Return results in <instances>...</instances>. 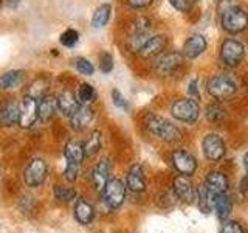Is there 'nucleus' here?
<instances>
[{
    "label": "nucleus",
    "mask_w": 248,
    "mask_h": 233,
    "mask_svg": "<svg viewBox=\"0 0 248 233\" xmlns=\"http://www.w3.org/2000/svg\"><path fill=\"white\" fill-rule=\"evenodd\" d=\"M143 123H144L146 131L149 132L151 135H155L160 140H165V142H177V140H180L183 137L182 129L161 115L147 114L144 116Z\"/></svg>",
    "instance_id": "1"
},
{
    "label": "nucleus",
    "mask_w": 248,
    "mask_h": 233,
    "mask_svg": "<svg viewBox=\"0 0 248 233\" xmlns=\"http://www.w3.org/2000/svg\"><path fill=\"white\" fill-rule=\"evenodd\" d=\"M206 92L209 97L217 101L228 100L237 92V81L228 73L213 75L206 81Z\"/></svg>",
    "instance_id": "2"
},
{
    "label": "nucleus",
    "mask_w": 248,
    "mask_h": 233,
    "mask_svg": "<svg viewBox=\"0 0 248 233\" xmlns=\"http://www.w3.org/2000/svg\"><path fill=\"white\" fill-rule=\"evenodd\" d=\"M220 25L230 34H239L248 28V13L237 5L225 10L220 16Z\"/></svg>",
    "instance_id": "3"
},
{
    "label": "nucleus",
    "mask_w": 248,
    "mask_h": 233,
    "mask_svg": "<svg viewBox=\"0 0 248 233\" xmlns=\"http://www.w3.org/2000/svg\"><path fill=\"white\" fill-rule=\"evenodd\" d=\"M170 114H172V116L177 118L178 121L194 124L200 116L199 101L191 98V97L175 100L172 103V106H170Z\"/></svg>",
    "instance_id": "4"
},
{
    "label": "nucleus",
    "mask_w": 248,
    "mask_h": 233,
    "mask_svg": "<svg viewBox=\"0 0 248 233\" xmlns=\"http://www.w3.org/2000/svg\"><path fill=\"white\" fill-rule=\"evenodd\" d=\"M245 58V45L239 39L227 37L220 44V61L223 66L234 68L240 66Z\"/></svg>",
    "instance_id": "5"
},
{
    "label": "nucleus",
    "mask_w": 248,
    "mask_h": 233,
    "mask_svg": "<svg viewBox=\"0 0 248 233\" xmlns=\"http://www.w3.org/2000/svg\"><path fill=\"white\" fill-rule=\"evenodd\" d=\"M182 51H166L155 59V72L160 76H170L183 66Z\"/></svg>",
    "instance_id": "6"
},
{
    "label": "nucleus",
    "mask_w": 248,
    "mask_h": 233,
    "mask_svg": "<svg viewBox=\"0 0 248 233\" xmlns=\"http://www.w3.org/2000/svg\"><path fill=\"white\" fill-rule=\"evenodd\" d=\"M48 174V165L44 159H33L23 171V181L28 186H39L45 182Z\"/></svg>",
    "instance_id": "7"
},
{
    "label": "nucleus",
    "mask_w": 248,
    "mask_h": 233,
    "mask_svg": "<svg viewBox=\"0 0 248 233\" xmlns=\"http://www.w3.org/2000/svg\"><path fill=\"white\" fill-rule=\"evenodd\" d=\"M168 47V37L165 34H152L144 45L137 51V54L143 59H154L165 53Z\"/></svg>",
    "instance_id": "8"
},
{
    "label": "nucleus",
    "mask_w": 248,
    "mask_h": 233,
    "mask_svg": "<svg viewBox=\"0 0 248 233\" xmlns=\"http://www.w3.org/2000/svg\"><path fill=\"white\" fill-rule=\"evenodd\" d=\"M174 168L180 173L182 176H192L197 169V159L194 155L186 151V150H175L170 155Z\"/></svg>",
    "instance_id": "9"
},
{
    "label": "nucleus",
    "mask_w": 248,
    "mask_h": 233,
    "mask_svg": "<svg viewBox=\"0 0 248 233\" xmlns=\"http://www.w3.org/2000/svg\"><path fill=\"white\" fill-rule=\"evenodd\" d=\"M103 194H104L106 204L110 208H116L123 204L124 198H126V185H124L120 179H110V181L107 182Z\"/></svg>",
    "instance_id": "10"
},
{
    "label": "nucleus",
    "mask_w": 248,
    "mask_h": 233,
    "mask_svg": "<svg viewBox=\"0 0 248 233\" xmlns=\"http://www.w3.org/2000/svg\"><path fill=\"white\" fill-rule=\"evenodd\" d=\"M202 148H203V154L208 160L217 162L220 160L227 150H225V143L219 134H208L203 137V142H202Z\"/></svg>",
    "instance_id": "11"
},
{
    "label": "nucleus",
    "mask_w": 248,
    "mask_h": 233,
    "mask_svg": "<svg viewBox=\"0 0 248 233\" xmlns=\"http://www.w3.org/2000/svg\"><path fill=\"white\" fill-rule=\"evenodd\" d=\"M208 49V42L203 34L200 33H194L188 36V39L185 41L182 47V53L186 59H196L200 54H203Z\"/></svg>",
    "instance_id": "12"
},
{
    "label": "nucleus",
    "mask_w": 248,
    "mask_h": 233,
    "mask_svg": "<svg viewBox=\"0 0 248 233\" xmlns=\"http://www.w3.org/2000/svg\"><path fill=\"white\" fill-rule=\"evenodd\" d=\"M39 120V104L37 100L30 98V97H23L22 103H20V118L19 124L22 128H31L33 124Z\"/></svg>",
    "instance_id": "13"
},
{
    "label": "nucleus",
    "mask_w": 248,
    "mask_h": 233,
    "mask_svg": "<svg viewBox=\"0 0 248 233\" xmlns=\"http://www.w3.org/2000/svg\"><path fill=\"white\" fill-rule=\"evenodd\" d=\"M93 118H95V111H93L92 104H81L78 111L70 116V126L72 129L81 132L90 126Z\"/></svg>",
    "instance_id": "14"
},
{
    "label": "nucleus",
    "mask_w": 248,
    "mask_h": 233,
    "mask_svg": "<svg viewBox=\"0 0 248 233\" xmlns=\"http://www.w3.org/2000/svg\"><path fill=\"white\" fill-rule=\"evenodd\" d=\"M20 118V104L14 100H6L0 106V126L11 128L19 123Z\"/></svg>",
    "instance_id": "15"
},
{
    "label": "nucleus",
    "mask_w": 248,
    "mask_h": 233,
    "mask_svg": "<svg viewBox=\"0 0 248 233\" xmlns=\"http://www.w3.org/2000/svg\"><path fill=\"white\" fill-rule=\"evenodd\" d=\"M110 169H112V165L108 159L99 160L95 165V168L92 169V182L95 185V188L101 193L104 191L107 182L110 181Z\"/></svg>",
    "instance_id": "16"
},
{
    "label": "nucleus",
    "mask_w": 248,
    "mask_h": 233,
    "mask_svg": "<svg viewBox=\"0 0 248 233\" xmlns=\"http://www.w3.org/2000/svg\"><path fill=\"white\" fill-rule=\"evenodd\" d=\"M172 186H174V191L178 198H180L183 202H191L197 198V191L194 188L192 182L189 181L188 176H177L172 182Z\"/></svg>",
    "instance_id": "17"
},
{
    "label": "nucleus",
    "mask_w": 248,
    "mask_h": 233,
    "mask_svg": "<svg viewBox=\"0 0 248 233\" xmlns=\"http://www.w3.org/2000/svg\"><path fill=\"white\" fill-rule=\"evenodd\" d=\"M126 186L132 191V193H141L146 188V176H144V171L143 166L135 163L132 165L127 171V176H126Z\"/></svg>",
    "instance_id": "18"
},
{
    "label": "nucleus",
    "mask_w": 248,
    "mask_h": 233,
    "mask_svg": "<svg viewBox=\"0 0 248 233\" xmlns=\"http://www.w3.org/2000/svg\"><path fill=\"white\" fill-rule=\"evenodd\" d=\"M79 106L81 103L78 101L76 93H73L72 90H64L58 95V111L64 116H68L70 118V116L78 111Z\"/></svg>",
    "instance_id": "19"
},
{
    "label": "nucleus",
    "mask_w": 248,
    "mask_h": 233,
    "mask_svg": "<svg viewBox=\"0 0 248 233\" xmlns=\"http://www.w3.org/2000/svg\"><path fill=\"white\" fill-rule=\"evenodd\" d=\"M37 104H39V120L44 123L50 121L54 116V114L58 112V97L50 95V93H46L44 98L39 100Z\"/></svg>",
    "instance_id": "20"
},
{
    "label": "nucleus",
    "mask_w": 248,
    "mask_h": 233,
    "mask_svg": "<svg viewBox=\"0 0 248 233\" xmlns=\"http://www.w3.org/2000/svg\"><path fill=\"white\" fill-rule=\"evenodd\" d=\"M205 185L214 196H217V194L227 193L228 179L223 173H220V171H211V173H208V176L205 179Z\"/></svg>",
    "instance_id": "21"
},
{
    "label": "nucleus",
    "mask_w": 248,
    "mask_h": 233,
    "mask_svg": "<svg viewBox=\"0 0 248 233\" xmlns=\"http://www.w3.org/2000/svg\"><path fill=\"white\" fill-rule=\"evenodd\" d=\"M48 87H50V80L45 76H41V78H36L34 81H31L27 89H25V97H30V98H34V100H41L44 98L46 93H48Z\"/></svg>",
    "instance_id": "22"
},
{
    "label": "nucleus",
    "mask_w": 248,
    "mask_h": 233,
    "mask_svg": "<svg viewBox=\"0 0 248 233\" xmlns=\"http://www.w3.org/2000/svg\"><path fill=\"white\" fill-rule=\"evenodd\" d=\"M64 155L68 162L81 163L85 159V151H84V143L81 140H68L64 148Z\"/></svg>",
    "instance_id": "23"
},
{
    "label": "nucleus",
    "mask_w": 248,
    "mask_h": 233,
    "mask_svg": "<svg viewBox=\"0 0 248 233\" xmlns=\"http://www.w3.org/2000/svg\"><path fill=\"white\" fill-rule=\"evenodd\" d=\"M93 216H95V210L93 207L89 204L85 199H78L76 204H75V217L76 221L82 224V225H87L92 222Z\"/></svg>",
    "instance_id": "24"
},
{
    "label": "nucleus",
    "mask_w": 248,
    "mask_h": 233,
    "mask_svg": "<svg viewBox=\"0 0 248 233\" xmlns=\"http://www.w3.org/2000/svg\"><path fill=\"white\" fill-rule=\"evenodd\" d=\"M110 14H112V6L110 5H108V3L99 5L95 10V13H93V16H92V27L95 30L106 27L108 23V20H110Z\"/></svg>",
    "instance_id": "25"
},
{
    "label": "nucleus",
    "mask_w": 248,
    "mask_h": 233,
    "mask_svg": "<svg viewBox=\"0 0 248 233\" xmlns=\"http://www.w3.org/2000/svg\"><path fill=\"white\" fill-rule=\"evenodd\" d=\"M197 199H199V207L203 213H209L214 208V200L216 196L206 188V185H200L197 190Z\"/></svg>",
    "instance_id": "26"
},
{
    "label": "nucleus",
    "mask_w": 248,
    "mask_h": 233,
    "mask_svg": "<svg viewBox=\"0 0 248 233\" xmlns=\"http://www.w3.org/2000/svg\"><path fill=\"white\" fill-rule=\"evenodd\" d=\"M214 210H216V215L219 216V219L227 221V217H228V215L231 212V200L227 196V193L217 194V196H216Z\"/></svg>",
    "instance_id": "27"
},
{
    "label": "nucleus",
    "mask_w": 248,
    "mask_h": 233,
    "mask_svg": "<svg viewBox=\"0 0 248 233\" xmlns=\"http://www.w3.org/2000/svg\"><path fill=\"white\" fill-rule=\"evenodd\" d=\"M101 145H103V138H101V132L99 131H93L89 135V138L84 142V151H85V157H93L95 154L99 152Z\"/></svg>",
    "instance_id": "28"
},
{
    "label": "nucleus",
    "mask_w": 248,
    "mask_h": 233,
    "mask_svg": "<svg viewBox=\"0 0 248 233\" xmlns=\"http://www.w3.org/2000/svg\"><path fill=\"white\" fill-rule=\"evenodd\" d=\"M76 97L81 104H92L96 100V90L92 84L82 83L76 90Z\"/></svg>",
    "instance_id": "29"
},
{
    "label": "nucleus",
    "mask_w": 248,
    "mask_h": 233,
    "mask_svg": "<svg viewBox=\"0 0 248 233\" xmlns=\"http://www.w3.org/2000/svg\"><path fill=\"white\" fill-rule=\"evenodd\" d=\"M23 78V70H10L0 76V89H13Z\"/></svg>",
    "instance_id": "30"
},
{
    "label": "nucleus",
    "mask_w": 248,
    "mask_h": 233,
    "mask_svg": "<svg viewBox=\"0 0 248 233\" xmlns=\"http://www.w3.org/2000/svg\"><path fill=\"white\" fill-rule=\"evenodd\" d=\"M152 22L146 16H140L130 23V33L129 34H151Z\"/></svg>",
    "instance_id": "31"
},
{
    "label": "nucleus",
    "mask_w": 248,
    "mask_h": 233,
    "mask_svg": "<svg viewBox=\"0 0 248 233\" xmlns=\"http://www.w3.org/2000/svg\"><path fill=\"white\" fill-rule=\"evenodd\" d=\"M72 62H73V67H75L81 75L92 76L93 73H95V66H93L87 58L78 56V58H75Z\"/></svg>",
    "instance_id": "32"
},
{
    "label": "nucleus",
    "mask_w": 248,
    "mask_h": 233,
    "mask_svg": "<svg viewBox=\"0 0 248 233\" xmlns=\"http://www.w3.org/2000/svg\"><path fill=\"white\" fill-rule=\"evenodd\" d=\"M59 42L64 47H67V49H73V47L79 42V33H78V31L73 30V28H68L61 34Z\"/></svg>",
    "instance_id": "33"
},
{
    "label": "nucleus",
    "mask_w": 248,
    "mask_h": 233,
    "mask_svg": "<svg viewBox=\"0 0 248 233\" xmlns=\"http://www.w3.org/2000/svg\"><path fill=\"white\" fill-rule=\"evenodd\" d=\"M54 196H56V199L61 202H70L76 198V191L72 188V186L58 185L56 188H54Z\"/></svg>",
    "instance_id": "34"
},
{
    "label": "nucleus",
    "mask_w": 248,
    "mask_h": 233,
    "mask_svg": "<svg viewBox=\"0 0 248 233\" xmlns=\"http://www.w3.org/2000/svg\"><path fill=\"white\" fill-rule=\"evenodd\" d=\"M206 118L208 121H211V123H217V121H220L223 116H225V111H223V107L220 104H217V103H213V104H209L206 107Z\"/></svg>",
    "instance_id": "35"
},
{
    "label": "nucleus",
    "mask_w": 248,
    "mask_h": 233,
    "mask_svg": "<svg viewBox=\"0 0 248 233\" xmlns=\"http://www.w3.org/2000/svg\"><path fill=\"white\" fill-rule=\"evenodd\" d=\"M98 59H99V70L103 73H110L112 70H113V56L108 51H101L99 53V56H98Z\"/></svg>",
    "instance_id": "36"
},
{
    "label": "nucleus",
    "mask_w": 248,
    "mask_h": 233,
    "mask_svg": "<svg viewBox=\"0 0 248 233\" xmlns=\"http://www.w3.org/2000/svg\"><path fill=\"white\" fill-rule=\"evenodd\" d=\"M79 165L81 163H75V162H68L67 160V165H65V169H64V177L65 181L68 182H75L78 176H79Z\"/></svg>",
    "instance_id": "37"
},
{
    "label": "nucleus",
    "mask_w": 248,
    "mask_h": 233,
    "mask_svg": "<svg viewBox=\"0 0 248 233\" xmlns=\"http://www.w3.org/2000/svg\"><path fill=\"white\" fill-rule=\"evenodd\" d=\"M197 0H169L170 6L174 8L175 11L178 13H188L191 11V8L194 6Z\"/></svg>",
    "instance_id": "38"
},
{
    "label": "nucleus",
    "mask_w": 248,
    "mask_h": 233,
    "mask_svg": "<svg viewBox=\"0 0 248 233\" xmlns=\"http://www.w3.org/2000/svg\"><path fill=\"white\" fill-rule=\"evenodd\" d=\"M110 95H112V103H113L115 107L127 111V101H126V98L123 97V93L118 89H113Z\"/></svg>",
    "instance_id": "39"
},
{
    "label": "nucleus",
    "mask_w": 248,
    "mask_h": 233,
    "mask_svg": "<svg viewBox=\"0 0 248 233\" xmlns=\"http://www.w3.org/2000/svg\"><path fill=\"white\" fill-rule=\"evenodd\" d=\"M220 233H245L244 227L236 221H225Z\"/></svg>",
    "instance_id": "40"
},
{
    "label": "nucleus",
    "mask_w": 248,
    "mask_h": 233,
    "mask_svg": "<svg viewBox=\"0 0 248 233\" xmlns=\"http://www.w3.org/2000/svg\"><path fill=\"white\" fill-rule=\"evenodd\" d=\"M154 3V0H126V5L132 10H143Z\"/></svg>",
    "instance_id": "41"
},
{
    "label": "nucleus",
    "mask_w": 248,
    "mask_h": 233,
    "mask_svg": "<svg viewBox=\"0 0 248 233\" xmlns=\"http://www.w3.org/2000/svg\"><path fill=\"white\" fill-rule=\"evenodd\" d=\"M188 95L194 100H199V83H197V78H194L188 83Z\"/></svg>",
    "instance_id": "42"
},
{
    "label": "nucleus",
    "mask_w": 248,
    "mask_h": 233,
    "mask_svg": "<svg viewBox=\"0 0 248 233\" xmlns=\"http://www.w3.org/2000/svg\"><path fill=\"white\" fill-rule=\"evenodd\" d=\"M244 166H245L247 176H248V151H247V152H245V155H244Z\"/></svg>",
    "instance_id": "43"
}]
</instances>
